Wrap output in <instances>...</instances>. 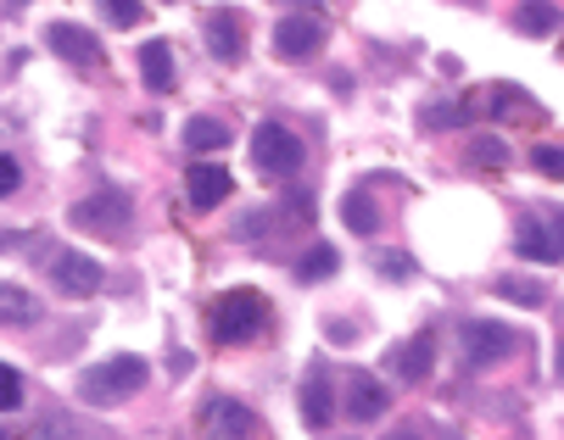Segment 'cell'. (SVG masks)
<instances>
[{
	"instance_id": "obj_1",
	"label": "cell",
	"mask_w": 564,
	"mask_h": 440,
	"mask_svg": "<svg viewBox=\"0 0 564 440\" xmlns=\"http://www.w3.org/2000/svg\"><path fill=\"white\" fill-rule=\"evenodd\" d=\"M145 380H151L145 358H129V351H118V358H101L96 369L78 374V396H85L90 407H118V402H129Z\"/></svg>"
},
{
	"instance_id": "obj_2",
	"label": "cell",
	"mask_w": 564,
	"mask_h": 440,
	"mask_svg": "<svg viewBox=\"0 0 564 440\" xmlns=\"http://www.w3.org/2000/svg\"><path fill=\"white\" fill-rule=\"evenodd\" d=\"M263 323H269V301H263L258 290H224V296L207 307V329H213V340H224V345L252 340Z\"/></svg>"
},
{
	"instance_id": "obj_3",
	"label": "cell",
	"mask_w": 564,
	"mask_h": 440,
	"mask_svg": "<svg viewBox=\"0 0 564 440\" xmlns=\"http://www.w3.org/2000/svg\"><path fill=\"white\" fill-rule=\"evenodd\" d=\"M45 274H51V285H56L62 296H73V301H85V296H96V290L107 285L101 262H96L90 251H73V245H45Z\"/></svg>"
},
{
	"instance_id": "obj_4",
	"label": "cell",
	"mask_w": 564,
	"mask_h": 440,
	"mask_svg": "<svg viewBox=\"0 0 564 440\" xmlns=\"http://www.w3.org/2000/svg\"><path fill=\"white\" fill-rule=\"evenodd\" d=\"M134 218V201H129V190H96V196H85V201H73V212H67V223L73 229H85V234H107V240H118L123 234V223Z\"/></svg>"
},
{
	"instance_id": "obj_5",
	"label": "cell",
	"mask_w": 564,
	"mask_h": 440,
	"mask_svg": "<svg viewBox=\"0 0 564 440\" xmlns=\"http://www.w3.org/2000/svg\"><path fill=\"white\" fill-rule=\"evenodd\" d=\"M458 345H464L469 369H492V363H503L509 351L520 345V334L509 323H498V318H464L458 323Z\"/></svg>"
},
{
	"instance_id": "obj_6",
	"label": "cell",
	"mask_w": 564,
	"mask_h": 440,
	"mask_svg": "<svg viewBox=\"0 0 564 440\" xmlns=\"http://www.w3.org/2000/svg\"><path fill=\"white\" fill-rule=\"evenodd\" d=\"M302 140L285 129V123H258V134H252V162H258V173H269V179H291V173L302 167Z\"/></svg>"
},
{
	"instance_id": "obj_7",
	"label": "cell",
	"mask_w": 564,
	"mask_h": 440,
	"mask_svg": "<svg viewBox=\"0 0 564 440\" xmlns=\"http://www.w3.org/2000/svg\"><path fill=\"white\" fill-rule=\"evenodd\" d=\"M202 435L207 440H252L258 435V413L235 396H207L202 402Z\"/></svg>"
},
{
	"instance_id": "obj_8",
	"label": "cell",
	"mask_w": 564,
	"mask_h": 440,
	"mask_svg": "<svg viewBox=\"0 0 564 440\" xmlns=\"http://www.w3.org/2000/svg\"><path fill=\"white\" fill-rule=\"evenodd\" d=\"M386 369H391L402 385H425L431 369H436V329H420V334H409V340H397V345L386 351Z\"/></svg>"
},
{
	"instance_id": "obj_9",
	"label": "cell",
	"mask_w": 564,
	"mask_h": 440,
	"mask_svg": "<svg viewBox=\"0 0 564 440\" xmlns=\"http://www.w3.org/2000/svg\"><path fill=\"white\" fill-rule=\"evenodd\" d=\"M318 45H325V23H318L313 12H291V18L274 23V51L285 62H307Z\"/></svg>"
},
{
	"instance_id": "obj_10",
	"label": "cell",
	"mask_w": 564,
	"mask_h": 440,
	"mask_svg": "<svg viewBox=\"0 0 564 440\" xmlns=\"http://www.w3.org/2000/svg\"><path fill=\"white\" fill-rule=\"evenodd\" d=\"M45 45H51L62 62H73V67H101V40H96L85 23H51V29H45Z\"/></svg>"
},
{
	"instance_id": "obj_11",
	"label": "cell",
	"mask_w": 564,
	"mask_h": 440,
	"mask_svg": "<svg viewBox=\"0 0 564 440\" xmlns=\"http://www.w3.org/2000/svg\"><path fill=\"white\" fill-rule=\"evenodd\" d=\"M202 34H207V51H213L224 67H235L240 56H247V23H240V12H207Z\"/></svg>"
},
{
	"instance_id": "obj_12",
	"label": "cell",
	"mask_w": 564,
	"mask_h": 440,
	"mask_svg": "<svg viewBox=\"0 0 564 440\" xmlns=\"http://www.w3.org/2000/svg\"><path fill=\"white\" fill-rule=\"evenodd\" d=\"M185 196H191L196 212L224 207V196H229V167H224V162H196V167L185 173Z\"/></svg>"
},
{
	"instance_id": "obj_13",
	"label": "cell",
	"mask_w": 564,
	"mask_h": 440,
	"mask_svg": "<svg viewBox=\"0 0 564 440\" xmlns=\"http://www.w3.org/2000/svg\"><path fill=\"white\" fill-rule=\"evenodd\" d=\"M336 418V396H330V369L313 363L307 380H302V424L307 429H325Z\"/></svg>"
},
{
	"instance_id": "obj_14",
	"label": "cell",
	"mask_w": 564,
	"mask_h": 440,
	"mask_svg": "<svg viewBox=\"0 0 564 440\" xmlns=\"http://www.w3.org/2000/svg\"><path fill=\"white\" fill-rule=\"evenodd\" d=\"M386 385L375 380V374H352L347 380V418L352 424H375V418H386Z\"/></svg>"
},
{
	"instance_id": "obj_15",
	"label": "cell",
	"mask_w": 564,
	"mask_h": 440,
	"mask_svg": "<svg viewBox=\"0 0 564 440\" xmlns=\"http://www.w3.org/2000/svg\"><path fill=\"white\" fill-rule=\"evenodd\" d=\"M514 251H520L525 262H558V245H553L542 212H525V218L514 223Z\"/></svg>"
},
{
	"instance_id": "obj_16",
	"label": "cell",
	"mask_w": 564,
	"mask_h": 440,
	"mask_svg": "<svg viewBox=\"0 0 564 440\" xmlns=\"http://www.w3.org/2000/svg\"><path fill=\"white\" fill-rule=\"evenodd\" d=\"M140 78H145V90H174V51H169V40H145L140 45Z\"/></svg>"
},
{
	"instance_id": "obj_17",
	"label": "cell",
	"mask_w": 564,
	"mask_h": 440,
	"mask_svg": "<svg viewBox=\"0 0 564 440\" xmlns=\"http://www.w3.org/2000/svg\"><path fill=\"white\" fill-rule=\"evenodd\" d=\"M40 318V301L23 285H0V329H29Z\"/></svg>"
},
{
	"instance_id": "obj_18",
	"label": "cell",
	"mask_w": 564,
	"mask_h": 440,
	"mask_svg": "<svg viewBox=\"0 0 564 440\" xmlns=\"http://www.w3.org/2000/svg\"><path fill=\"white\" fill-rule=\"evenodd\" d=\"M336 268H341L336 245H307V251L296 256V279H302V285H325Z\"/></svg>"
},
{
	"instance_id": "obj_19",
	"label": "cell",
	"mask_w": 564,
	"mask_h": 440,
	"mask_svg": "<svg viewBox=\"0 0 564 440\" xmlns=\"http://www.w3.org/2000/svg\"><path fill=\"white\" fill-rule=\"evenodd\" d=\"M341 223H347L352 234H375V229H380V207H375V196H369V190H347V201H341Z\"/></svg>"
},
{
	"instance_id": "obj_20",
	"label": "cell",
	"mask_w": 564,
	"mask_h": 440,
	"mask_svg": "<svg viewBox=\"0 0 564 440\" xmlns=\"http://www.w3.org/2000/svg\"><path fill=\"white\" fill-rule=\"evenodd\" d=\"M514 29L520 34H553L558 29V7H553V0H520V7H514Z\"/></svg>"
},
{
	"instance_id": "obj_21",
	"label": "cell",
	"mask_w": 564,
	"mask_h": 440,
	"mask_svg": "<svg viewBox=\"0 0 564 440\" xmlns=\"http://www.w3.org/2000/svg\"><path fill=\"white\" fill-rule=\"evenodd\" d=\"M185 145H191L196 156L224 151V145H229V129H224L218 118H207V112H202V118H191V123H185Z\"/></svg>"
},
{
	"instance_id": "obj_22",
	"label": "cell",
	"mask_w": 564,
	"mask_h": 440,
	"mask_svg": "<svg viewBox=\"0 0 564 440\" xmlns=\"http://www.w3.org/2000/svg\"><path fill=\"white\" fill-rule=\"evenodd\" d=\"M29 440H96L85 424H78V418H67V413H45L40 424H34V435Z\"/></svg>"
},
{
	"instance_id": "obj_23",
	"label": "cell",
	"mask_w": 564,
	"mask_h": 440,
	"mask_svg": "<svg viewBox=\"0 0 564 440\" xmlns=\"http://www.w3.org/2000/svg\"><path fill=\"white\" fill-rule=\"evenodd\" d=\"M492 290H498L503 301H520V307H542V301H547V285H542V279H520V274H503Z\"/></svg>"
},
{
	"instance_id": "obj_24",
	"label": "cell",
	"mask_w": 564,
	"mask_h": 440,
	"mask_svg": "<svg viewBox=\"0 0 564 440\" xmlns=\"http://www.w3.org/2000/svg\"><path fill=\"white\" fill-rule=\"evenodd\" d=\"M420 123H425V129H464V123H469V107H464V101H436V107L420 112Z\"/></svg>"
},
{
	"instance_id": "obj_25",
	"label": "cell",
	"mask_w": 564,
	"mask_h": 440,
	"mask_svg": "<svg viewBox=\"0 0 564 440\" xmlns=\"http://www.w3.org/2000/svg\"><path fill=\"white\" fill-rule=\"evenodd\" d=\"M469 162H475V167H503V162H509V145H503L498 134H475V140H469Z\"/></svg>"
},
{
	"instance_id": "obj_26",
	"label": "cell",
	"mask_w": 564,
	"mask_h": 440,
	"mask_svg": "<svg viewBox=\"0 0 564 440\" xmlns=\"http://www.w3.org/2000/svg\"><path fill=\"white\" fill-rule=\"evenodd\" d=\"M375 268H380V279H391V285H409V279H414V256H409V251H380Z\"/></svg>"
},
{
	"instance_id": "obj_27",
	"label": "cell",
	"mask_w": 564,
	"mask_h": 440,
	"mask_svg": "<svg viewBox=\"0 0 564 440\" xmlns=\"http://www.w3.org/2000/svg\"><path fill=\"white\" fill-rule=\"evenodd\" d=\"M18 190H23V162L0 151V201H12Z\"/></svg>"
},
{
	"instance_id": "obj_28",
	"label": "cell",
	"mask_w": 564,
	"mask_h": 440,
	"mask_svg": "<svg viewBox=\"0 0 564 440\" xmlns=\"http://www.w3.org/2000/svg\"><path fill=\"white\" fill-rule=\"evenodd\" d=\"M18 407H23V374L0 369V413H18Z\"/></svg>"
},
{
	"instance_id": "obj_29",
	"label": "cell",
	"mask_w": 564,
	"mask_h": 440,
	"mask_svg": "<svg viewBox=\"0 0 564 440\" xmlns=\"http://www.w3.org/2000/svg\"><path fill=\"white\" fill-rule=\"evenodd\" d=\"M531 162H536V173H547V179H564V145H536Z\"/></svg>"
},
{
	"instance_id": "obj_30",
	"label": "cell",
	"mask_w": 564,
	"mask_h": 440,
	"mask_svg": "<svg viewBox=\"0 0 564 440\" xmlns=\"http://www.w3.org/2000/svg\"><path fill=\"white\" fill-rule=\"evenodd\" d=\"M101 12H107L118 29H134V23H140V0H101Z\"/></svg>"
},
{
	"instance_id": "obj_31",
	"label": "cell",
	"mask_w": 564,
	"mask_h": 440,
	"mask_svg": "<svg viewBox=\"0 0 564 440\" xmlns=\"http://www.w3.org/2000/svg\"><path fill=\"white\" fill-rule=\"evenodd\" d=\"M542 218H547V234H553V245H558V262H564V207H536Z\"/></svg>"
},
{
	"instance_id": "obj_32",
	"label": "cell",
	"mask_w": 564,
	"mask_h": 440,
	"mask_svg": "<svg viewBox=\"0 0 564 440\" xmlns=\"http://www.w3.org/2000/svg\"><path fill=\"white\" fill-rule=\"evenodd\" d=\"M169 374H174V380L191 374V351H174V358H169Z\"/></svg>"
},
{
	"instance_id": "obj_33",
	"label": "cell",
	"mask_w": 564,
	"mask_h": 440,
	"mask_svg": "<svg viewBox=\"0 0 564 440\" xmlns=\"http://www.w3.org/2000/svg\"><path fill=\"white\" fill-rule=\"evenodd\" d=\"M386 440H420V429H397V435H386Z\"/></svg>"
},
{
	"instance_id": "obj_34",
	"label": "cell",
	"mask_w": 564,
	"mask_h": 440,
	"mask_svg": "<svg viewBox=\"0 0 564 440\" xmlns=\"http://www.w3.org/2000/svg\"><path fill=\"white\" fill-rule=\"evenodd\" d=\"M553 374H558V380H564V340H558V363H553Z\"/></svg>"
},
{
	"instance_id": "obj_35",
	"label": "cell",
	"mask_w": 564,
	"mask_h": 440,
	"mask_svg": "<svg viewBox=\"0 0 564 440\" xmlns=\"http://www.w3.org/2000/svg\"><path fill=\"white\" fill-rule=\"evenodd\" d=\"M0 440H7V429H0Z\"/></svg>"
}]
</instances>
